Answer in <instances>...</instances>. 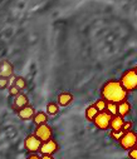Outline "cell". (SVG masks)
I'll return each mask as SVG.
<instances>
[{
    "label": "cell",
    "instance_id": "e0dca14e",
    "mask_svg": "<svg viewBox=\"0 0 137 159\" xmlns=\"http://www.w3.org/2000/svg\"><path fill=\"white\" fill-rule=\"evenodd\" d=\"M47 111H48V114H51V115L58 114V111H59L58 104H56V103H49V104L47 105Z\"/></svg>",
    "mask_w": 137,
    "mask_h": 159
},
{
    "label": "cell",
    "instance_id": "ba28073f",
    "mask_svg": "<svg viewBox=\"0 0 137 159\" xmlns=\"http://www.w3.org/2000/svg\"><path fill=\"white\" fill-rule=\"evenodd\" d=\"M29 105V99L25 94H18L15 98H14V103H13V108L14 110L19 111L20 109H23L24 107Z\"/></svg>",
    "mask_w": 137,
    "mask_h": 159
},
{
    "label": "cell",
    "instance_id": "d4e9b609",
    "mask_svg": "<svg viewBox=\"0 0 137 159\" xmlns=\"http://www.w3.org/2000/svg\"><path fill=\"white\" fill-rule=\"evenodd\" d=\"M27 159H40V157H39L38 154H30Z\"/></svg>",
    "mask_w": 137,
    "mask_h": 159
},
{
    "label": "cell",
    "instance_id": "9a60e30c",
    "mask_svg": "<svg viewBox=\"0 0 137 159\" xmlns=\"http://www.w3.org/2000/svg\"><path fill=\"white\" fill-rule=\"evenodd\" d=\"M97 114H98V110H97V108H96L95 104L89 105V107L86 109V118H87L88 122H93V119L96 118Z\"/></svg>",
    "mask_w": 137,
    "mask_h": 159
},
{
    "label": "cell",
    "instance_id": "4fadbf2b",
    "mask_svg": "<svg viewBox=\"0 0 137 159\" xmlns=\"http://www.w3.org/2000/svg\"><path fill=\"white\" fill-rule=\"evenodd\" d=\"M73 100V95L71 93H62L58 95V105L61 107H67L72 103Z\"/></svg>",
    "mask_w": 137,
    "mask_h": 159
},
{
    "label": "cell",
    "instance_id": "484cf974",
    "mask_svg": "<svg viewBox=\"0 0 137 159\" xmlns=\"http://www.w3.org/2000/svg\"><path fill=\"white\" fill-rule=\"evenodd\" d=\"M40 159H54L53 155H42Z\"/></svg>",
    "mask_w": 137,
    "mask_h": 159
},
{
    "label": "cell",
    "instance_id": "83f0119b",
    "mask_svg": "<svg viewBox=\"0 0 137 159\" xmlns=\"http://www.w3.org/2000/svg\"><path fill=\"white\" fill-rule=\"evenodd\" d=\"M0 66H2V63H0Z\"/></svg>",
    "mask_w": 137,
    "mask_h": 159
},
{
    "label": "cell",
    "instance_id": "603a6c76",
    "mask_svg": "<svg viewBox=\"0 0 137 159\" xmlns=\"http://www.w3.org/2000/svg\"><path fill=\"white\" fill-rule=\"evenodd\" d=\"M9 84V80L5 78H0V89H5Z\"/></svg>",
    "mask_w": 137,
    "mask_h": 159
},
{
    "label": "cell",
    "instance_id": "4316f807",
    "mask_svg": "<svg viewBox=\"0 0 137 159\" xmlns=\"http://www.w3.org/2000/svg\"><path fill=\"white\" fill-rule=\"evenodd\" d=\"M133 70H135V71H136V74H137V66H136V68H135Z\"/></svg>",
    "mask_w": 137,
    "mask_h": 159
},
{
    "label": "cell",
    "instance_id": "7a4b0ae2",
    "mask_svg": "<svg viewBox=\"0 0 137 159\" xmlns=\"http://www.w3.org/2000/svg\"><path fill=\"white\" fill-rule=\"evenodd\" d=\"M121 85L125 88L126 92H132L137 89V74L133 69L127 70L122 74L121 80H120Z\"/></svg>",
    "mask_w": 137,
    "mask_h": 159
},
{
    "label": "cell",
    "instance_id": "9c48e42d",
    "mask_svg": "<svg viewBox=\"0 0 137 159\" xmlns=\"http://www.w3.org/2000/svg\"><path fill=\"white\" fill-rule=\"evenodd\" d=\"M34 114H35V110L32 105H27V107H24L23 109H20L18 111V115H19V118L22 119V120H29V119H33Z\"/></svg>",
    "mask_w": 137,
    "mask_h": 159
},
{
    "label": "cell",
    "instance_id": "8992f818",
    "mask_svg": "<svg viewBox=\"0 0 137 159\" xmlns=\"http://www.w3.org/2000/svg\"><path fill=\"white\" fill-rule=\"evenodd\" d=\"M42 145V142L34 135V134H30L25 138V142H24V147L28 152H30L32 154H35L37 152H39V148Z\"/></svg>",
    "mask_w": 137,
    "mask_h": 159
},
{
    "label": "cell",
    "instance_id": "3957f363",
    "mask_svg": "<svg viewBox=\"0 0 137 159\" xmlns=\"http://www.w3.org/2000/svg\"><path fill=\"white\" fill-rule=\"evenodd\" d=\"M137 144V134L135 132H127L123 134V137L120 139V145L125 150H131Z\"/></svg>",
    "mask_w": 137,
    "mask_h": 159
},
{
    "label": "cell",
    "instance_id": "44dd1931",
    "mask_svg": "<svg viewBox=\"0 0 137 159\" xmlns=\"http://www.w3.org/2000/svg\"><path fill=\"white\" fill-rule=\"evenodd\" d=\"M9 93H10V95H13V97H17L18 94H20V90L15 87V85H12L10 88H9Z\"/></svg>",
    "mask_w": 137,
    "mask_h": 159
},
{
    "label": "cell",
    "instance_id": "5b68a950",
    "mask_svg": "<svg viewBox=\"0 0 137 159\" xmlns=\"http://www.w3.org/2000/svg\"><path fill=\"white\" fill-rule=\"evenodd\" d=\"M34 135H35L42 143H44V142L52 139V137H53V130H52V128H51L48 124L38 125L37 129H35Z\"/></svg>",
    "mask_w": 137,
    "mask_h": 159
},
{
    "label": "cell",
    "instance_id": "277c9868",
    "mask_svg": "<svg viewBox=\"0 0 137 159\" xmlns=\"http://www.w3.org/2000/svg\"><path fill=\"white\" fill-rule=\"evenodd\" d=\"M111 119H112V115L108 114L107 111H101L96 115V118L93 119V123L98 128V129H108L110 128V123H111Z\"/></svg>",
    "mask_w": 137,
    "mask_h": 159
},
{
    "label": "cell",
    "instance_id": "cb8c5ba5",
    "mask_svg": "<svg viewBox=\"0 0 137 159\" xmlns=\"http://www.w3.org/2000/svg\"><path fill=\"white\" fill-rule=\"evenodd\" d=\"M128 157L131 159H137V148H132L128 153Z\"/></svg>",
    "mask_w": 137,
    "mask_h": 159
},
{
    "label": "cell",
    "instance_id": "7402d4cb",
    "mask_svg": "<svg viewBox=\"0 0 137 159\" xmlns=\"http://www.w3.org/2000/svg\"><path fill=\"white\" fill-rule=\"evenodd\" d=\"M132 122H125V124H123V128H122V130L125 132V133H127V132H131V129H132Z\"/></svg>",
    "mask_w": 137,
    "mask_h": 159
},
{
    "label": "cell",
    "instance_id": "7c38bea8",
    "mask_svg": "<svg viewBox=\"0 0 137 159\" xmlns=\"http://www.w3.org/2000/svg\"><path fill=\"white\" fill-rule=\"evenodd\" d=\"M130 111H131V105H130V103L127 100L117 104V115L125 118L127 114H130Z\"/></svg>",
    "mask_w": 137,
    "mask_h": 159
},
{
    "label": "cell",
    "instance_id": "2e32d148",
    "mask_svg": "<svg viewBox=\"0 0 137 159\" xmlns=\"http://www.w3.org/2000/svg\"><path fill=\"white\" fill-rule=\"evenodd\" d=\"M105 111H107V113L111 114L112 116L117 115V104H115V103H107V104H106V110H105Z\"/></svg>",
    "mask_w": 137,
    "mask_h": 159
},
{
    "label": "cell",
    "instance_id": "30bf717a",
    "mask_svg": "<svg viewBox=\"0 0 137 159\" xmlns=\"http://www.w3.org/2000/svg\"><path fill=\"white\" fill-rule=\"evenodd\" d=\"M13 65L9 63V61H3L2 63V66H0V78H5L8 79L9 76L13 75Z\"/></svg>",
    "mask_w": 137,
    "mask_h": 159
},
{
    "label": "cell",
    "instance_id": "52a82bcc",
    "mask_svg": "<svg viewBox=\"0 0 137 159\" xmlns=\"http://www.w3.org/2000/svg\"><path fill=\"white\" fill-rule=\"evenodd\" d=\"M57 150H58V143L54 139H49L47 142L42 143L39 148V152L42 153V155H53Z\"/></svg>",
    "mask_w": 137,
    "mask_h": 159
},
{
    "label": "cell",
    "instance_id": "8fae6325",
    "mask_svg": "<svg viewBox=\"0 0 137 159\" xmlns=\"http://www.w3.org/2000/svg\"><path fill=\"white\" fill-rule=\"evenodd\" d=\"M125 124V119L120 115H115L111 119V123H110V128H112V130H122Z\"/></svg>",
    "mask_w": 137,
    "mask_h": 159
},
{
    "label": "cell",
    "instance_id": "ffe728a7",
    "mask_svg": "<svg viewBox=\"0 0 137 159\" xmlns=\"http://www.w3.org/2000/svg\"><path fill=\"white\" fill-rule=\"evenodd\" d=\"M123 134H125L123 130H112V132H111V137H112L113 139H116V140H120V139L123 137Z\"/></svg>",
    "mask_w": 137,
    "mask_h": 159
},
{
    "label": "cell",
    "instance_id": "ac0fdd59",
    "mask_svg": "<svg viewBox=\"0 0 137 159\" xmlns=\"http://www.w3.org/2000/svg\"><path fill=\"white\" fill-rule=\"evenodd\" d=\"M14 85L19 89V90H22V89H25V87H27V82H25V79L24 78H22V76H18L17 79H15V83H14Z\"/></svg>",
    "mask_w": 137,
    "mask_h": 159
},
{
    "label": "cell",
    "instance_id": "6da1fadb",
    "mask_svg": "<svg viewBox=\"0 0 137 159\" xmlns=\"http://www.w3.org/2000/svg\"><path fill=\"white\" fill-rule=\"evenodd\" d=\"M127 94H128V92H126L125 88L121 85V83L116 82V80L107 82L102 87V90H101V95L106 103L120 104V103L127 100Z\"/></svg>",
    "mask_w": 137,
    "mask_h": 159
},
{
    "label": "cell",
    "instance_id": "5bb4252c",
    "mask_svg": "<svg viewBox=\"0 0 137 159\" xmlns=\"http://www.w3.org/2000/svg\"><path fill=\"white\" fill-rule=\"evenodd\" d=\"M33 120H34V123L37 124V127H38V125H43V124H47L48 115L45 114V113H43V111H38L37 114H34Z\"/></svg>",
    "mask_w": 137,
    "mask_h": 159
},
{
    "label": "cell",
    "instance_id": "d6986e66",
    "mask_svg": "<svg viewBox=\"0 0 137 159\" xmlns=\"http://www.w3.org/2000/svg\"><path fill=\"white\" fill-rule=\"evenodd\" d=\"M106 102L103 100V99H100V100H97L96 103H95V105H96V108H97V110H98V113H101V111H105L106 110Z\"/></svg>",
    "mask_w": 137,
    "mask_h": 159
}]
</instances>
